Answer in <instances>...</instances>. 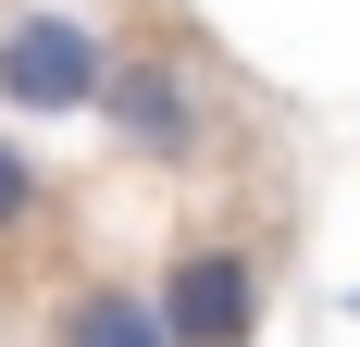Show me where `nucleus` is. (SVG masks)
Listing matches in <instances>:
<instances>
[{"label":"nucleus","instance_id":"1","mask_svg":"<svg viewBox=\"0 0 360 347\" xmlns=\"http://www.w3.org/2000/svg\"><path fill=\"white\" fill-rule=\"evenodd\" d=\"M112 87V37L75 25V13H13L0 25V112L13 124H63V112H100Z\"/></svg>","mask_w":360,"mask_h":347},{"label":"nucleus","instance_id":"2","mask_svg":"<svg viewBox=\"0 0 360 347\" xmlns=\"http://www.w3.org/2000/svg\"><path fill=\"white\" fill-rule=\"evenodd\" d=\"M162 335L174 347H249L261 335V248L236 236H174V261H162Z\"/></svg>","mask_w":360,"mask_h":347},{"label":"nucleus","instance_id":"3","mask_svg":"<svg viewBox=\"0 0 360 347\" xmlns=\"http://www.w3.org/2000/svg\"><path fill=\"white\" fill-rule=\"evenodd\" d=\"M100 124H112V149H137V162H199V149H212V100H199L186 50H112Z\"/></svg>","mask_w":360,"mask_h":347},{"label":"nucleus","instance_id":"4","mask_svg":"<svg viewBox=\"0 0 360 347\" xmlns=\"http://www.w3.org/2000/svg\"><path fill=\"white\" fill-rule=\"evenodd\" d=\"M63 347H174L149 285H75L63 298Z\"/></svg>","mask_w":360,"mask_h":347},{"label":"nucleus","instance_id":"5","mask_svg":"<svg viewBox=\"0 0 360 347\" xmlns=\"http://www.w3.org/2000/svg\"><path fill=\"white\" fill-rule=\"evenodd\" d=\"M37 199H50L37 149H13V137H0V236H25V223H37Z\"/></svg>","mask_w":360,"mask_h":347},{"label":"nucleus","instance_id":"6","mask_svg":"<svg viewBox=\"0 0 360 347\" xmlns=\"http://www.w3.org/2000/svg\"><path fill=\"white\" fill-rule=\"evenodd\" d=\"M348 310H360V285H348Z\"/></svg>","mask_w":360,"mask_h":347}]
</instances>
